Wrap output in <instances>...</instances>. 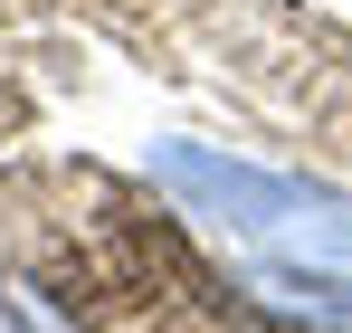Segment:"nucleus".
I'll return each mask as SVG.
<instances>
[{
    "instance_id": "1",
    "label": "nucleus",
    "mask_w": 352,
    "mask_h": 333,
    "mask_svg": "<svg viewBox=\"0 0 352 333\" xmlns=\"http://www.w3.org/2000/svg\"><path fill=\"white\" fill-rule=\"evenodd\" d=\"M153 181L172 191L190 219L229 228L267 257H324V267H352V200L324 191V181H295V171L238 162L219 143H153Z\"/></svg>"
},
{
    "instance_id": "2",
    "label": "nucleus",
    "mask_w": 352,
    "mask_h": 333,
    "mask_svg": "<svg viewBox=\"0 0 352 333\" xmlns=\"http://www.w3.org/2000/svg\"><path fill=\"white\" fill-rule=\"evenodd\" d=\"M238 286H248L267 314H286V324L352 333V267H324V257H257Z\"/></svg>"
}]
</instances>
